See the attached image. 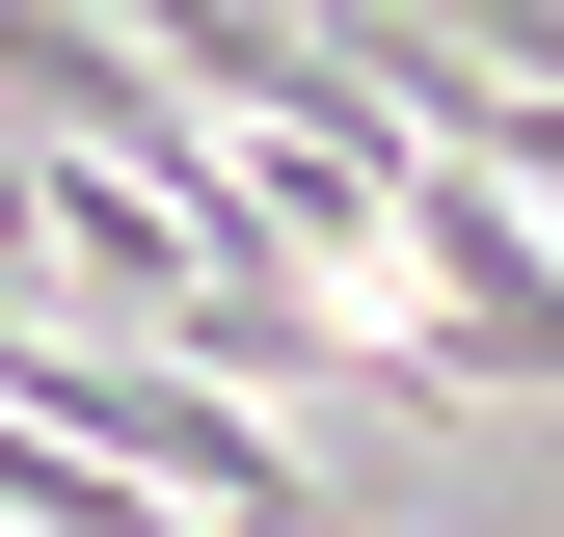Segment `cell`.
<instances>
[{"mask_svg": "<svg viewBox=\"0 0 564 537\" xmlns=\"http://www.w3.org/2000/svg\"><path fill=\"white\" fill-rule=\"evenodd\" d=\"M377 242L431 268V403H564V242H538L484 162H457V134H403Z\"/></svg>", "mask_w": 564, "mask_h": 537, "instance_id": "6da1fadb", "label": "cell"}, {"mask_svg": "<svg viewBox=\"0 0 564 537\" xmlns=\"http://www.w3.org/2000/svg\"><path fill=\"white\" fill-rule=\"evenodd\" d=\"M377 537H403V511H377Z\"/></svg>", "mask_w": 564, "mask_h": 537, "instance_id": "7a4b0ae2", "label": "cell"}]
</instances>
